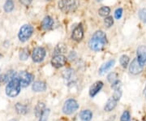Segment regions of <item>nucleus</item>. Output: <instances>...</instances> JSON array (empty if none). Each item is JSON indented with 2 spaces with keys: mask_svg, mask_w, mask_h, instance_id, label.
Wrapping results in <instances>:
<instances>
[{
  "mask_svg": "<svg viewBox=\"0 0 146 121\" xmlns=\"http://www.w3.org/2000/svg\"><path fill=\"white\" fill-rule=\"evenodd\" d=\"M104 25L106 28H110L114 25V19L112 16H107L104 20Z\"/></svg>",
  "mask_w": 146,
  "mask_h": 121,
  "instance_id": "a878e982",
  "label": "nucleus"
},
{
  "mask_svg": "<svg viewBox=\"0 0 146 121\" xmlns=\"http://www.w3.org/2000/svg\"><path fill=\"white\" fill-rule=\"evenodd\" d=\"M110 13V9L109 7H106V6L102 7L98 10V14L101 16H103V17L109 16Z\"/></svg>",
  "mask_w": 146,
  "mask_h": 121,
  "instance_id": "393cba45",
  "label": "nucleus"
},
{
  "mask_svg": "<svg viewBox=\"0 0 146 121\" xmlns=\"http://www.w3.org/2000/svg\"><path fill=\"white\" fill-rule=\"evenodd\" d=\"M103 87V83L102 81H97L95 82L89 89V96L91 98H94L100 92V90Z\"/></svg>",
  "mask_w": 146,
  "mask_h": 121,
  "instance_id": "ddd939ff",
  "label": "nucleus"
},
{
  "mask_svg": "<svg viewBox=\"0 0 146 121\" xmlns=\"http://www.w3.org/2000/svg\"><path fill=\"white\" fill-rule=\"evenodd\" d=\"M50 109H45V111H43L42 116L39 117V121H47L48 117L50 116Z\"/></svg>",
  "mask_w": 146,
  "mask_h": 121,
  "instance_id": "bb28decb",
  "label": "nucleus"
},
{
  "mask_svg": "<svg viewBox=\"0 0 146 121\" xmlns=\"http://www.w3.org/2000/svg\"><path fill=\"white\" fill-rule=\"evenodd\" d=\"M21 85L18 77H14L8 82L6 87V94L8 97L15 98L21 92Z\"/></svg>",
  "mask_w": 146,
  "mask_h": 121,
  "instance_id": "f03ea898",
  "label": "nucleus"
},
{
  "mask_svg": "<svg viewBox=\"0 0 146 121\" xmlns=\"http://www.w3.org/2000/svg\"><path fill=\"white\" fill-rule=\"evenodd\" d=\"M68 51V47L67 46L64 44V43H58L57 46L54 48V55H63L67 52Z\"/></svg>",
  "mask_w": 146,
  "mask_h": 121,
  "instance_id": "6ab92c4d",
  "label": "nucleus"
},
{
  "mask_svg": "<svg viewBox=\"0 0 146 121\" xmlns=\"http://www.w3.org/2000/svg\"><path fill=\"white\" fill-rule=\"evenodd\" d=\"M139 18L142 22L146 23V8H142L139 11Z\"/></svg>",
  "mask_w": 146,
  "mask_h": 121,
  "instance_id": "c85d7f7f",
  "label": "nucleus"
},
{
  "mask_svg": "<svg viewBox=\"0 0 146 121\" xmlns=\"http://www.w3.org/2000/svg\"><path fill=\"white\" fill-rule=\"evenodd\" d=\"M47 1H51V0H47Z\"/></svg>",
  "mask_w": 146,
  "mask_h": 121,
  "instance_id": "4c0bfd02",
  "label": "nucleus"
},
{
  "mask_svg": "<svg viewBox=\"0 0 146 121\" xmlns=\"http://www.w3.org/2000/svg\"><path fill=\"white\" fill-rule=\"evenodd\" d=\"M79 104L76 100L73 98H69L65 101L63 106V112L65 115H72L78 110Z\"/></svg>",
  "mask_w": 146,
  "mask_h": 121,
  "instance_id": "39448f33",
  "label": "nucleus"
},
{
  "mask_svg": "<svg viewBox=\"0 0 146 121\" xmlns=\"http://www.w3.org/2000/svg\"><path fill=\"white\" fill-rule=\"evenodd\" d=\"M15 108H16V112L20 115H25L28 113V107L25 105H23L21 103H16L15 106Z\"/></svg>",
  "mask_w": 146,
  "mask_h": 121,
  "instance_id": "412c9836",
  "label": "nucleus"
},
{
  "mask_svg": "<svg viewBox=\"0 0 146 121\" xmlns=\"http://www.w3.org/2000/svg\"><path fill=\"white\" fill-rule=\"evenodd\" d=\"M29 55H30V52H29V48H23L20 51V53H19V57H20V59L21 60H27L29 57Z\"/></svg>",
  "mask_w": 146,
  "mask_h": 121,
  "instance_id": "4be33fe9",
  "label": "nucleus"
},
{
  "mask_svg": "<svg viewBox=\"0 0 146 121\" xmlns=\"http://www.w3.org/2000/svg\"><path fill=\"white\" fill-rule=\"evenodd\" d=\"M14 7H15V5H14L13 0H7L6 3H4L3 8H4V11L7 13H10V12H11L13 11Z\"/></svg>",
  "mask_w": 146,
  "mask_h": 121,
  "instance_id": "5701e85b",
  "label": "nucleus"
},
{
  "mask_svg": "<svg viewBox=\"0 0 146 121\" xmlns=\"http://www.w3.org/2000/svg\"><path fill=\"white\" fill-rule=\"evenodd\" d=\"M80 118L82 121H90L93 119V112L90 110H83L80 113Z\"/></svg>",
  "mask_w": 146,
  "mask_h": 121,
  "instance_id": "a211bd4d",
  "label": "nucleus"
},
{
  "mask_svg": "<svg viewBox=\"0 0 146 121\" xmlns=\"http://www.w3.org/2000/svg\"><path fill=\"white\" fill-rule=\"evenodd\" d=\"M18 79L20 80L21 87H27L28 85L31 84L33 81V76L31 73L28 72L26 71H22L20 72V73L18 74Z\"/></svg>",
  "mask_w": 146,
  "mask_h": 121,
  "instance_id": "423d86ee",
  "label": "nucleus"
},
{
  "mask_svg": "<svg viewBox=\"0 0 146 121\" xmlns=\"http://www.w3.org/2000/svg\"><path fill=\"white\" fill-rule=\"evenodd\" d=\"M143 71V66L139 63L136 59H134L129 65V72L133 75H138Z\"/></svg>",
  "mask_w": 146,
  "mask_h": 121,
  "instance_id": "9b49d317",
  "label": "nucleus"
},
{
  "mask_svg": "<svg viewBox=\"0 0 146 121\" xmlns=\"http://www.w3.org/2000/svg\"><path fill=\"white\" fill-rule=\"evenodd\" d=\"M53 25H54V20L50 16H47L42 20L41 26L44 30H49L52 28Z\"/></svg>",
  "mask_w": 146,
  "mask_h": 121,
  "instance_id": "2eb2a0df",
  "label": "nucleus"
},
{
  "mask_svg": "<svg viewBox=\"0 0 146 121\" xmlns=\"http://www.w3.org/2000/svg\"><path fill=\"white\" fill-rule=\"evenodd\" d=\"M20 2H21V3H22L24 6L28 7V6H29L30 4H31L32 2H33V0H20Z\"/></svg>",
  "mask_w": 146,
  "mask_h": 121,
  "instance_id": "72a5a7b5",
  "label": "nucleus"
},
{
  "mask_svg": "<svg viewBox=\"0 0 146 121\" xmlns=\"http://www.w3.org/2000/svg\"><path fill=\"white\" fill-rule=\"evenodd\" d=\"M1 56H2V55H1V54H0V58H1Z\"/></svg>",
  "mask_w": 146,
  "mask_h": 121,
  "instance_id": "c9c22d12",
  "label": "nucleus"
},
{
  "mask_svg": "<svg viewBox=\"0 0 146 121\" xmlns=\"http://www.w3.org/2000/svg\"><path fill=\"white\" fill-rule=\"evenodd\" d=\"M33 90L34 92H44L45 90H46V84L45 82L41 81V80H37L35 81L33 84V87H32Z\"/></svg>",
  "mask_w": 146,
  "mask_h": 121,
  "instance_id": "dca6fc26",
  "label": "nucleus"
},
{
  "mask_svg": "<svg viewBox=\"0 0 146 121\" xmlns=\"http://www.w3.org/2000/svg\"><path fill=\"white\" fill-rule=\"evenodd\" d=\"M79 6V0H60L58 2V7L64 13L74 12Z\"/></svg>",
  "mask_w": 146,
  "mask_h": 121,
  "instance_id": "7ed1b4c3",
  "label": "nucleus"
},
{
  "mask_svg": "<svg viewBox=\"0 0 146 121\" xmlns=\"http://www.w3.org/2000/svg\"><path fill=\"white\" fill-rule=\"evenodd\" d=\"M145 96H146V94H145Z\"/></svg>",
  "mask_w": 146,
  "mask_h": 121,
  "instance_id": "58836bf2",
  "label": "nucleus"
},
{
  "mask_svg": "<svg viewBox=\"0 0 146 121\" xmlns=\"http://www.w3.org/2000/svg\"><path fill=\"white\" fill-rule=\"evenodd\" d=\"M84 37V30L81 25H80L77 27L75 28L72 34V38L76 42H80Z\"/></svg>",
  "mask_w": 146,
  "mask_h": 121,
  "instance_id": "f8f14e48",
  "label": "nucleus"
},
{
  "mask_svg": "<svg viewBox=\"0 0 146 121\" xmlns=\"http://www.w3.org/2000/svg\"><path fill=\"white\" fill-rule=\"evenodd\" d=\"M131 120V115L128 111H125L122 116L120 117V121H130Z\"/></svg>",
  "mask_w": 146,
  "mask_h": 121,
  "instance_id": "7c9ffc66",
  "label": "nucleus"
},
{
  "mask_svg": "<svg viewBox=\"0 0 146 121\" xmlns=\"http://www.w3.org/2000/svg\"><path fill=\"white\" fill-rule=\"evenodd\" d=\"M115 63V60H114V59H111V60L107 61V62L106 63H104V64H102V65L101 66V68H99V71H98L99 75H104L106 72H107L109 70H110V69L114 67Z\"/></svg>",
  "mask_w": 146,
  "mask_h": 121,
  "instance_id": "4468645a",
  "label": "nucleus"
},
{
  "mask_svg": "<svg viewBox=\"0 0 146 121\" xmlns=\"http://www.w3.org/2000/svg\"><path fill=\"white\" fill-rule=\"evenodd\" d=\"M136 59L141 66L146 63V46H140L136 51Z\"/></svg>",
  "mask_w": 146,
  "mask_h": 121,
  "instance_id": "1a4fd4ad",
  "label": "nucleus"
},
{
  "mask_svg": "<svg viewBox=\"0 0 146 121\" xmlns=\"http://www.w3.org/2000/svg\"><path fill=\"white\" fill-rule=\"evenodd\" d=\"M111 88H112L113 90L119 89V88H121V82H120L119 80H117L115 81L114 83H112V84H111Z\"/></svg>",
  "mask_w": 146,
  "mask_h": 121,
  "instance_id": "473e14b6",
  "label": "nucleus"
},
{
  "mask_svg": "<svg viewBox=\"0 0 146 121\" xmlns=\"http://www.w3.org/2000/svg\"><path fill=\"white\" fill-rule=\"evenodd\" d=\"M116 105H117V101L115 100L113 97H111L110 98H109V99L107 100L106 103V105H105L104 106L105 111H106V112H110V111H113V110L115 108Z\"/></svg>",
  "mask_w": 146,
  "mask_h": 121,
  "instance_id": "f3484780",
  "label": "nucleus"
},
{
  "mask_svg": "<svg viewBox=\"0 0 146 121\" xmlns=\"http://www.w3.org/2000/svg\"><path fill=\"white\" fill-rule=\"evenodd\" d=\"M46 50L43 47H36L32 53V59L33 60V62L35 63H40L46 57Z\"/></svg>",
  "mask_w": 146,
  "mask_h": 121,
  "instance_id": "0eeeda50",
  "label": "nucleus"
},
{
  "mask_svg": "<svg viewBox=\"0 0 146 121\" xmlns=\"http://www.w3.org/2000/svg\"><path fill=\"white\" fill-rule=\"evenodd\" d=\"M122 15H123V9H122V8H118L117 10L115 11V19L119 20L120 18L122 17Z\"/></svg>",
  "mask_w": 146,
  "mask_h": 121,
  "instance_id": "2f4dec72",
  "label": "nucleus"
},
{
  "mask_svg": "<svg viewBox=\"0 0 146 121\" xmlns=\"http://www.w3.org/2000/svg\"><path fill=\"white\" fill-rule=\"evenodd\" d=\"M63 79L68 85L73 84L76 80V73L75 71L72 68L66 69L63 72Z\"/></svg>",
  "mask_w": 146,
  "mask_h": 121,
  "instance_id": "9d476101",
  "label": "nucleus"
},
{
  "mask_svg": "<svg viewBox=\"0 0 146 121\" xmlns=\"http://www.w3.org/2000/svg\"><path fill=\"white\" fill-rule=\"evenodd\" d=\"M107 80L110 83H114L115 81H116L118 80V74L116 72H110V73L107 76Z\"/></svg>",
  "mask_w": 146,
  "mask_h": 121,
  "instance_id": "cd10ccee",
  "label": "nucleus"
},
{
  "mask_svg": "<svg viewBox=\"0 0 146 121\" xmlns=\"http://www.w3.org/2000/svg\"><path fill=\"white\" fill-rule=\"evenodd\" d=\"M129 62H130V58H129L127 55H122V56L120 57L119 63L120 64H121V66H122L123 68H127V66H128V64H129Z\"/></svg>",
  "mask_w": 146,
  "mask_h": 121,
  "instance_id": "b1692460",
  "label": "nucleus"
},
{
  "mask_svg": "<svg viewBox=\"0 0 146 121\" xmlns=\"http://www.w3.org/2000/svg\"><path fill=\"white\" fill-rule=\"evenodd\" d=\"M67 63V58L63 55H54L51 59V64L53 67L56 68H60Z\"/></svg>",
  "mask_w": 146,
  "mask_h": 121,
  "instance_id": "6e6552de",
  "label": "nucleus"
},
{
  "mask_svg": "<svg viewBox=\"0 0 146 121\" xmlns=\"http://www.w3.org/2000/svg\"><path fill=\"white\" fill-rule=\"evenodd\" d=\"M107 42L106 35L103 31H97L94 33V35L90 38L89 42V48L94 51H102Z\"/></svg>",
  "mask_w": 146,
  "mask_h": 121,
  "instance_id": "f257e3e1",
  "label": "nucleus"
},
{
  "mask_svg": "<svg viewBox=\"0 0 146 121\" xmlns=\"http://www.w3.org/2000/svg\"><path fill=\"white\" fill-rule=\"evenodd\" d=\"M33 33V27L31 25H24L19 31L18 37L21 42H27L32 37Z\"/></svg>",
  "mask_w": 146,
  "mask_h": 121,
  "instance_id": "20e7f679",
  "label": "nucleus"
},
{
  "mask_svg": "<svg viewBox=\"0 0 146 121\" xmlns=\"http://www.w3.org/2000/svg\"><path fill=\"white\" fill-rule=\"evenodd\" d=\"M45 109H46L45 103L44 102H38L34 108V114H35L36 117L39 118L42 116V114L43 113V111H45Z\"/></svg>",
  "mask_w": 146,
  "mask_h": 121,
  "instance_id": "aec40b11",
  "label": "nucleus"
},
{
  "mask_svg": "<svg viewBox=\"0 0 146 121\" xmlns=\"http://www.w3.org/2000/svg\"><path fill=\"white\" fill-rule=\"evenodd\" d=\"M10 121H18L17 120H16V119H12V120H11Z\"/></svg>",
  "mask_w": 146,
  "mask_h": 121,
  "instance_id": "f704fd0d",
  "label": "nucleus"
},
{
  "mask_svg": "<svg viewBox=\"0 0 146 121\" xmlns=\"http://www.w3.org/2000/svg\"><path fill=\"white\" fill-rule=\"evenodd\" d=\"M114 90L115 91H114V94H113L112 97L118 102V101L120 100V98L122 97V90H121V88H119V89H116V90Z\"/></svg>",
  "mask_w": 146,
  "mask_h": 121,
  "instance_id": "c756f323",
  "label": "nucleus"
},
{
  "mask_svg": "<svg viewBox=\"0 0 146 121\" xmlns=\"http://www.w3.org/2000/svg\"><path fill=\"white\" fill-rule=\"evenodd\" d=\"M98 1H102V0H98Z\"/></svg>",
  "mask_w": 146,
  "mask_h": 121,
  "instance_id": "e433bc0d",
  "label": "nucleus"
}]
</instances>
